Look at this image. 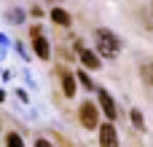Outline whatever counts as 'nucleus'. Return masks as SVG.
Instances as JSON below:
<instances>
[{"label":"nucleus","instance_id":"1","mask_svg":"<svg viewBox=\"0 0 153 147\" xmlns=\"http://www.w3.org/2000/svg\"><path fill=\"white\" fill-rule=\"evenodd\" d=\"M124 40L118 35H113L110 29H97V54L105 56V59H116L118 51H121Z\"/></svg>","mask_w":153,"mask_h":147},{"label":"nucleus","instance_id":"2","mask_svg":"<svg viewBox=\"0 0 153 147\" xmlns=\"http://www.w3.org/2000/svg\"><path fill=\"white\" fill-rule=\"evenodd\" d=\"M30 37H32V51L40 56V62H46L51 56V48H48V40L43 37V29L40 27H30Z\"/></svg>","mask_w":153,"mask_h":147},{"label":"nucleus","instance_id":"3","mask_svg":"<svg viewBox=\"0 0 153 147\" xmlns=\"http://www.w3.org/2000/svg\"><path fill=\"white\" fill-rule=\"evenodd\" d=\"M81 123H83V129H100V110L94 102L81 104Z\"/></svg>","mask_w":153,"mask_h":147},{"label":"nucleus","instance_id":"4","mask_svg":"<svg viewBox=\"0 0 153 147\" xmlns=\"http://www.w3.org/2000/svg\"><path fill=\"white\" fill-rule=\"evenodd\" d=\"M100 145L102 147H118V134H116V126L113 123L100 126Z\"/></svg>","mask_w":153,"mask_h":147},{"label":"nucleus","instance_id":"5","mask_svg":"<svg viewBox=\"0 0 153 147\" xmlns=\"http://www.w3.org/2000/svg\"><path fill=\"white\" fill-rule=\"evenodd\" d=\"M78 56H81V64H83L86 70H97V67L102 64V62H100V54H94V51H89V48H81Z\"/></svg>","mask_w":153,"mask_h":147},{"label":"nucleus","instance_id":"6","mask_svg":"<svg viewBox=\"0 0 153 147\" xmlns=\"http://www.w3.org/2000/svg\"><path fill=\"white\" fill-rule=\"evenodd\" d=\"M75 80H78V75H73V72L62 70V94H65L67 99H73V96H75Z\"/></svg>","mask_w":153,"mask_h":147},{"label":"nucleus","instance_id":"7","mask_svg":"<svg viewBox=\"0 0 153 147\" xmlns=\"http://www.w3.org/2000/svg\"><path fill=\"white\" fill-rule=\"evenodd\" d=\"M100 104H102V110H105V115H108L110 121L118 115V110H116V104H113V96H110L105 88H100Z\"/></svg>","mask_w":153,"mask_h":147},{"label":"nucleus","instance_id":"8","mask_svg":"<svg viewBox=\"0 0 153 147\" xmlns=\"http://www.w3.org/2000/svg\"><path fill=\"white\" fill-rule=\"evenodd\" d=\"M51 21L54 24H62V27H70V13L62 11V8H54L51 11Z\"/></svg>","mask_w":153,"mask_h":147},{"label":"nucleus","instance_id":"9","mask_svg":"<svg viewBox=\"0 0 153 147\" xmlns=\"http://www.w3.org/2000/svg\"><path fill=\"white\" fill-rule=\"evenodd\" d=\"M140 75H143L145 83H151V86H153V62H145V64L140 67Z\"/></svg>","mask_w":153,"mask_h":147},{"label":"nucleus","instance_id":"10","mask_svg":"<svg viewBox=\"0 0 153 147\" xmlns=\"http://www.w3.org/2000/svg\"><path fill=\"white\" fill-rule=\"evenodd\" d=\"M132 123H134V129H137V131H143V129H145V121H143V112H140V110H132Z\"/></svg>","mask_w":153,"mask_h":147},{"label":"nucleus","instance_id":"11","mask_svg":"<svg viewBox=\"0 0 153 147\" xmlns=\"http://www.w3.org/2000/svg\"><path fill=\"white\" fill-rule=\"evenodd\" d=\"M8 21H13V24H22V21H24V11H16V8H11V11H8Z\"/></svg>","mask_w":153,"mask_h":147},{"label":"nucleus","instance_id":"12","mask_svg":"<svg viewBox=\"0 0 153 147\" xmlns=\"http://www.w3.org/2000/svg\"><path fill=\"white\" fill-rule=\"evenodd\" d=\"M5 145L8 147H24V142H22L19 134H8V137H5Z\"/></svg>","mask_w":153,"mask_h":147},{"label":"nucleus","instance_id":"13","mask_svg":"<svg viewBox=\"0 0 153 147\" xmlns=\"http://www.w3.org/2000/svg\"><path fill=\"white\" fill-rule=\"evenodd\" d=\"M78 83H83V88H94V83H91V78H89V75H86L83 70L78 72Z\"/></svg>","mask_w":153,"mask_h":147},{"label":"nucleus","instance_id":"14","mask_svg":"<svg viewBox=\"0 0 153 147\" xmlns=\"http://www.w3.org/2000/svg\"><path fill=\"white\" fill-rule=\"evenodd\" d=\"M35 147H54V145H51V142H46V139H38V142H35Z\"/></svg>","mask_w":153,"mask_h":147},{"label":"nucleus","instance_id":"15","mask_svg":"<svg viewBox=\"0 0 153 147\" xmlns=\"http://www.w3.org/2000/svg\"><path fill=\"white\" fill-rule=\"evenodd\" d=\"M51 3H59V0H51Z\"/></svg>","mask_w":153,"mask_h":147}]
</instances>
